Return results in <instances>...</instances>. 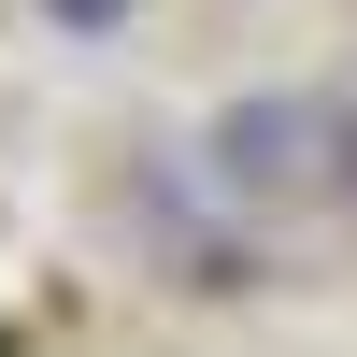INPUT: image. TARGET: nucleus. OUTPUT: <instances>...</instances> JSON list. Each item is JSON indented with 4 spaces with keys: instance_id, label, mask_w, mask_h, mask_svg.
<instances>
[{
    "instance_id": "3",
    "label": "nucleus",
    "mask_w": 357,
    "mask_h": 357,
    "mask_svg": "<svg viewBox=\"0 0 357 357\" xmlns=\"http://www.w3.org/2000/svg\"><path fill=\"white\" fill-rule=\"evenodd\" d=\"M329 200L357 215V114H343V158H329Z\"/></svg>"
},
{
    "instance_id": "1",
    "label": "nucleus",
    "mask_w": 357,
    "mask_h": 357,
    "mask_svg": "<svg viewBox=\"0 0 357 357\" xmlns=\"http://www.w3.org/2000/svg\"><path fill=\"white\" fill-rule=\"evenodd\" d=\"M329 158H343V100L314 86H257L200 129V186L229 200H329Z\"/></svg>"
},
{
    "instance_id": "2",
    "label": "nucleus",
    "mask_w": 357,
    "mask_h": 357,
    "mask_svg": "<svg viewBox=\"0 0 357 357\" xmlns=\"http://www.w3.org/2000/svg\"><path fill=\"white\" fill-rule=\"evenodd\" d=\"M43 15H57V29H114L129 0H43Z\"/></svg>"
}]
</instances>
